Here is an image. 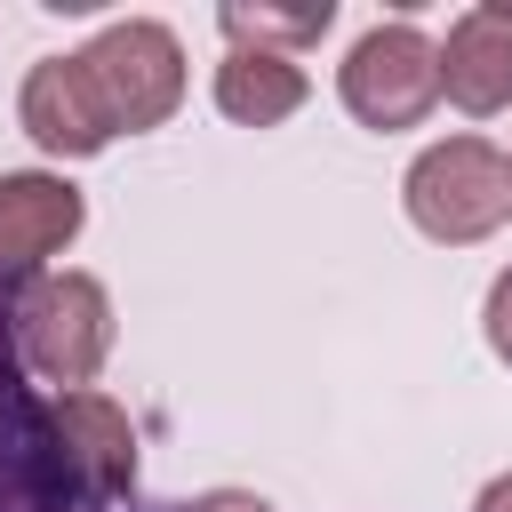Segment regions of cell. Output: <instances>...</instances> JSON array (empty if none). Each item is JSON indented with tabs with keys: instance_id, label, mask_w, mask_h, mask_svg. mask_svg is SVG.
Wrapping results in <instances>:
<instances>
[{
	"instance_id": "cell-1",
	"label": "cell",
	"mask_w": 512,
	"mask_h": 512,
	"mask_svg": "<svg viewBox=\"0 0 512 512\" xmlns=\"http://www.w3.org/2000/svg\"><path fill=\"white\" fill-rule=\"evenodd\" d=\"M400 200H408V224L424 240L472 248L512 216V168H504V152L488 136H440V144H424L408 160Z\"/></svg>"
},
{
	"instance_id": "cell-2",
	"label": "cell",
	"mask_w": 512,
	"mask_h": 512,
	"mask_svg": "<svg viewBox=\"0 0 512 512\" xmlns=\"http://www.w3.org/2000/svg\"><path fill=\"white\" fill-rule=\"evenodd\" d=\"M16 352L56 392H88L112 360V296L96 272H40L16 304Z\"/></svg>"
},
{
	"instance_id": "cell-3",
	"label": "cell",
	"mask_w": 512,
	"mask_h": 512,
	"mask_svg": "<svg viewBox=\"0 0 512 512\" xmlns=\"http://www.w3.org/2000/svg\"><path fill=\"white\" fill-rule=\"evenodd\" d=\"M336 96L360 128L400 136L440 104V40H424L408 16L400 24H368L352 40V56L336 64Z\"/></svg>"
},
{
	"instance_id": "cell-4",
	"label": "cell",
	"mask_w": 512,
	"mask_h": 512,
	"mask_svg": "<svg viewBox=\"0 0 512 512\" xmlns=\"http://www.w3.org/2000/svg\"><path fill=\"white\" fill-rule=\"evenodd\" d=\"M80 64H88V80H96V96H104V112H112L120 136L160 128V120L184 104V48H176V32L152 24V16L104 24V32L80 48Z\"/></svg>"
},
{
	"instance_id": "cell-5",
	"label": "cell",
	"mask_w": 512,
	"mask_h": 512,
	"mask_svg": "<svg viewBox=\"0 0 512 512\" xmlns=\"http://www.w3.org/2000/svg\"><path fill=\"white\" fill-rule=\"evenodd\" d=\"M16 120H24V136H32V144H40L48 160H96V152H104V144L120 136L80 56H40V64L24 72Z\"/></svg>"
},
{
	"instance_id": "cell-6",
	"label": "cell",
	"mask_w": 512,
	"mask_h": 512,
	"mask_svg": "<svg viewBox=\"0 0 512 512\" xmlns=\"http://www.w3.org/2000/svg\"><path fill=\"white\" fill-rule=\"evenodd\" d=\"M48 432H56V464L88 496H128L136 488V424H128L120 400H104V392H56Z\"/></svg>"
},
{
	"instance_id": "cell-7",
	"label": "cell",
	"mask_w": 512,
	"mask_h": 512,
	"mask_svg": "<svg viewBox=\"0 0 512 512\" xmlns=\"http://www.w3.org/2000/svg\"><path fill=\"white\" fill-rule=\"evenodd\" d=\"M80 224H88V200H80L64 176H48V168L0 176V280L40 272L56 248H72Z\"/></svg>"
},
{
	"instance_id": "cell-8",
	"label": "cell",
	"mask_w": 512,
	"mask_h": 512,
	"mask_svg": "<svg viewBox=\"0 0 512 512\" xmlns=\"http://www.w3.org/2000/svg\"><path fill=\"white\" fill-rule=\"evenodd\" d=\"M440 96L472 120L504 112L512 104V8L504 0H480L448 24L440 40Z\"/></svg>"
},
{
	"instance_id": "cell-9",
	"label": "cell",
	"mask_w": 512,
	"mask_h": 512,
	"mask_svg": "<svg viewBox=\"0 0 512 512\" xmlns=\"http://www.w3.org/2000/svg\"><path fill=\"white\" fill-rule=\"evenodd\" d=\"M312 80L296 56H272V48H224L216 64V112L240 120V128H280L288 112H304Z\"/></svg>"
},
{
	"instance_id": "cell-10",
	"label": "cell",
	"mask_w": 512,
	"mask_h": 512,
	"mask_svg": "<svg viewBox=\"0 0 512 512\" xmlns=\"http://www.w3.org/2000/svg\"><path fill=\"white\" fill-rule=\"evenodd\" d=\"M336 24V8L328 0H312V8H224V40L232 48H272V56H296V48H312L320 32Z\"/></svg>"
},
{
	"instance_id": "cell-11",
	"label": "cell",
	"mask_w": 512,
	"mask_h": 512,
	"mask_svg": "<svg viewBox=\"0 0 512 512\" xmlns=\"http://www.w3.org/2000/svg\"><path fill=\"white\" fill-rule=\"evenodd\" d=\"M480 328H488V352L512 368V264L488 280V304H480Z\"/></svg>"
},
{
	"instance_id": "cell-12",
	"label": "cell",
	"mask_w": 512,
	"mask_h": 512,
	"mask_svg": "<svg viewBox=\"0 0 512 512\" xmlns=\"http://www.w3.org/2000/svg\"><path fill=\"white\" fill-rule=\"evenodd\" d=\"M184 512H272L256 488H208V496H192Z\"/></svg>"
},
{
	"instance_id": "cell-13",
	"label": "cell",
	"mask_w": 512,
	"mask_h": 512,
	"mask_svg": "<svg viewBox=\"0 0 512 512\" xmlns=\"http://www.w3.org/2000/svg\"><path fill=\"white\" fill-rule=\"evenodd\" d=\"M472 512H512V472H496V480L472 496Z\"/></svg>"
},
{
	"instance_id": "cell-14",
	"label": "cell",
	"mask_w": 512,
	"mask_h": 512,
	"mask_svg": "<svg viewBox=\"0 0 512 512\" xmlns=\"http://www.w3.org/2000/svg\"><path fill=\"white\" fill-rule=\"evenodd\" d=\"M504 168H512V160H504Z\"/></svg>"
}]
</instances>
